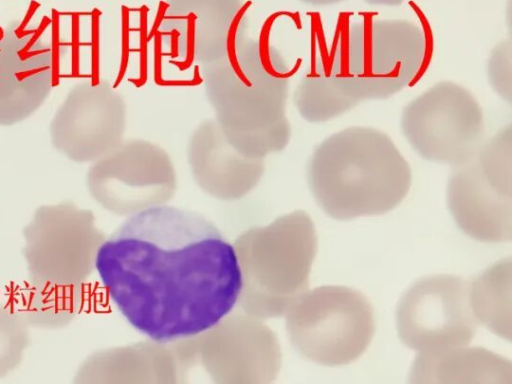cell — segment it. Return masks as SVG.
Here are the masks:
<instances>
[{
    "mask_svg": "<svg viewBox=\"0 0 512 384\" xmlns=\"http://www.w3.org/2000/svg\"><path fill=\"white\" fill-rule=\"evenodd\" d=\"M447 206L458 228L482 242L512 238V176L498 173L475 155L453 166L446 192Z\"/></svg>",
    "mask_w": 512,
    "mask_h": 384,
    "instance_id": "12",
    "label": "cell"
},
{
    "mask_svg": "<svg viewBox=\"0 0 512 384\" xmlns=\"http://www.w3.org/2000/svg\"><path fill=\"white\" fill-rule=\"evenodd\" d=\"M284 316L294 350L323 366L354 362L366 351L375 333L370 301L360 291L345 286L306 290Z\"/></svg>",
    "mask_w": 512,
    "mask_h": 384,
    "instance_id": "6",
    "label": "cell"
},
{
    "mask_svg": "<svg viewBox=\"0 0 512 384\" xmlns=\"http://www.w3.org/2000/svg\"><path fill=\"white\" fill-rule=\"evenodd\" d=\"M293 101L299 115L310 123L332 120L359 104L346 95L325 71L305 75L294 91Z\"/></svg>",
    "mask_w": 512,
    "mask_h": 384,
    "instance_id": "19",
    "label": "cell"
},
{
    "mask_svg": "<svg viewBox=\"0 0 512 384\" xmlns=\"http://www.w3.org/2000/svg\"><path fill=\"white\" fill-rule=\"evenodd\" d=\"M410 383H491L511 384L512 364L482 347L465 346L415 358Z\"/></svg>",
    "mask_w": 512,
    "mask_h": 384,
    "instance_id": "16",
    "label": "cell"
},
{
    "mask_svg": "<svg viewBox=\"0 0 512 384\" xmlns=\"http://www.w3.org/2000/svg\"><path fill=\"white\" fill-rule=\"evenodd\" d=\"M87 186L105 209L129 217L168 204L177 189V175L164 148L136 138L123 140L93 162Z\"/></svg>",
    "mask_w": 512,
    "mask_h": 384,
    "instance_id": "9",
    "label": "cell"
},
{
    "mask_svg": "<svg viewBox=\"0 0 512 384\" xmlns=\"http://www.w3.org/2000/svg\"><path fill=\"white\" fill-rule=\"evenodd\" d=\"M411 168L391 138L353 126L325 138L307 166V183L329 217L347 221L385 214L407 196Z\"/></svg>",
    "mask_w": 512,
    "mask_h": 384,
    "instance_id": "3",
    "label": "cell"
},
{
    "mask_svg": "<svg viewBox=\"0 0 512 384\" xmlns=\"http://www.w3.org/2000/svg\"><path fill=\"white\" fill-rule=\"evenodd\" d=\"M487 78L491 88L503 100H512V44L505 40L496 45L487 61Z\"/></svg>",
    "mask_w": 512,
    "mask_h": 384,
    "instance_id": "20",
    "label": "cell"
},
{
    "mask_svg": "<svg viewBox=\"0 0 512 384\" xmlns=\"http://www.w3.org/2000/svg\"><path fill=\"white\" fill-rule=\"evenodd\" d=\"M233 244L242 275L238 303L242 311L265 321L284 316L309 287L317 253L309 214L295 210L250 227Z\"/></svg>",
    "mask_w": 512,
    "mask_h": 384,
    "instance_id": "4",
    "label": "cell"
},
{
    "mask_svg": "<svg viewBox=\"0 0 512 384\" xmlns=\"http://www.w3.org/2000/svg\"><path fill=\"white\" fill-rule=\"evenodd\" d=\"M247 25L243 0H165L159 31L178 57L204 66L246 34Z\"/></svg>",
    "mask_w": 512,
    "mask_h": 384,
    "instance_id": "13",
    "label": "cell"
},
{
    "mask_svg": "<svg viewBox=\"0 0 512 384\" xmlns=\"http://www.w3.org/2000/svg\"><path fill=\"white\" fill-rule=\"evenodd\" d=\"M179 382L201 369L216 384H267L281 369L275 332L265 320L245 312L230 313L201 334L170 344Z\"/></svg>",
    "mask_w": 512,
    "mask_h": 384,
    "instance_id": "7",
    "label": "cell"
},
{
    "mask_svg": "<svg viewBox=\"0 0 512 384\" xmlns=\"http://www.w3.org/2000/svg\"><path fill=\"white\" fill-rule=\"evenodd\" d=\"M428 53L424 30L405 19L351 24L334 48L328 73L349 97L361 103L387 99L418 76Z\"/></svg>",
    "mask_w": 512,
    "mask_h": 384,
    "instance_id": "5",
    "label": "cell"
},
{
    "mask_svg": "<svg viewBox=\"0 0 512 384\" xmlns=\"http://www.w3.org/2000/svg\"><path fill=\"white\" fill-rule=\"evenodd\" d=\"M94 267L126 322L167 345L217 324L242 289L234 244L202 214L169 204L126 217L100 243Z\"/></svg>",
    "mask_w": 512,
    "mask_h": 384,
    "instance_id": "1",
    "label": "cell"
},
{
    "mask_svg": "<svg viewBox=\"0 0 512 384\" xmlns=\"http://www.w3.org/2000/svg\"><path fill=\"white\" fill-rule=\"evenodd\" d=\"M89 376L100 382L175 384L177 362L170 345L147 339L98 353Z\"/></svg>",
    "mask_w": 512,
    "mask_h": 384,
    "instance_id": "17",
    "label": "cell"
},
{
    "mask_svg": "<svg viewBox=\"0 0 512 384\" xmlns=\"http://www.w3.org/2000/svg\"><path fill=\"white\" fill-rule=\"evenodd\" d=\"M470 305L478 323L511 338V259H502L469 282Z\"/></svg>",
    "mask_w": 512,
    "mask_h": 384,
    "instance_id": "18",
    "label": "cell"
},
{
    "mask_svg": "<svg viewBox=\"0 0 512 384\" xmlns=\"http://www.w3.org/2000/svg\"><path fill=\"white\" fill-rule=\"evenodd\" d=\"M365 1L372 5L396 6V5L401 4L403 0H365Z\"/></svg>",
    "mask_w": 512,
    "mask_h": 384,
    "instance_id": "21",
    "label": "cell"
},
{
    "mask_svg": "<svg viewBox=\"0 0 512 384\" xmlns=\"http://www.w3.org/2000/svg\"><path fill=\"white\" fill-rule=\"evenodd\" d=\"M395 319L400 340L421 354L466 346L478 327L469 282L452 274L415 281L400 297Z\"/></svg>",
    "mask_w": 512,
    "mask_h": 384,
    "instance_id": "10",
    "label": "cell"
},
{
    "mask_svg": "<svg viewBox=\"0 0 512 384\" xmlns=\"http://www.w3.org/2000/svg\"><path fill=\"white\" fill-rule=\"evenodd\" d=\"M201 67L214 119L236 150L265 160L286 148L291 137L286 116L289 80L277 51L244 34Z\"/></svg>",
    "mask_w": 512,
    "mask_h": 384,
    "instance_id": "2",
    "label": "cell"
},
{
    "mask_svg": "<svg viewBox=\"0 0 512 384\" xmlns=\"http://www.w3.org/2000/svg\"><path fill=\"white\" fill-rule=\"evenodd\" d=\"M400 127L420 157L457 166L471 159L483 143L484 117L468 89L441 81L404 107Z\"/></svg>",
    "mask_w": 512,
    "mask_h": 384,
    "instance_id": "8",
    "label": "cell"
},
{
    "mask_svg": "<svg viewBox=\"0 0 512 384\" xmlns=\"http://www.w3.org/2000/svg\"><path fill=\"white\" fill-rule=\"evenodd\" d=\"M186 154L196 185L220 201L245 197L265 172V161L246 157L236 150L214 118L202 121L193 130Z\"/></svg>",
    "mask_w": 512,
    "mask_h": 384,
    "instance_id": "15",
    "label": "cell"
},
{
    "mask_svg": "<svg viewBox=\"0 0 512 384\" xmlns=\"http://www.w3.org/2000/svg\"><path fill=\"white\" fill-rule=\"evenodd\" d=\"M53 86V58L48 43L19 24L0 31V126L32 116Z\"/></svg>",
    "mask_w": 512,
    "mask_h": 384,
    "instance_id": "14",
    "label": "cell"
},
{
    "mask_svg": "<svg viewBox=\"0 0 512 384\" xmlns=\"http://www.w3.org/2000/svg\"><path fill=\"white\" fill-rule=\"evenodd\" d=\"M303 3L314 5V6H322V5H329L334 4L343 0H299Z\"/></svg>",
    "mask_w": 512,
    "mask_h": 384,
    "instance_id": "22",
    "label": "cell"
},
{
    "mask_svg": "<svg viewBox=\"0 0 512 384\" xmlns=\"http://www.w3.org/2000/svg\"><path fill=\"white\" fill-rule=\"evenodd\" d=\"M126 103L105 80L75 84L55 111L49 136L52 146L72 161L93 163L123 141Z\"/></svg>",
    "mask_w": 512,
    "mask_h": 384,
    "instance_id": "11",
    "label": "cell"
}]
</instances>
